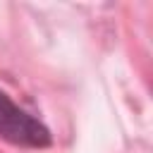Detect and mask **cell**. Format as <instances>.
<instances>
[{
    "label": "cell",
    "instance_id": "obj_1",
    "mask_svg": "<svg viewBox=\"0 0 153 153\" xmlns=\"http://www.w3.org/2000/svg\"><path fill=\"white\" fill-rule=\"evenodd\" d=\"M0 139L22 148H48L53 143L50 129L41 120L14 105L12 98L2 91H0Z\"/></svg>",
    "mask_w": 153,
    "mask_h": 153
}]
</instances>
